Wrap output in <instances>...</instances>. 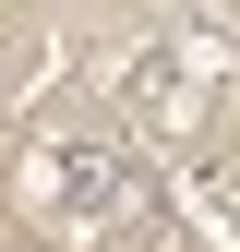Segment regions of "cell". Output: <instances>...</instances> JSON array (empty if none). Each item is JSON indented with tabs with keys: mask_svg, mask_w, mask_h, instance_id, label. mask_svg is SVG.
I'll return each mask as SVG.
<instances>
[{
	"mask_svg": "<svg viewBox=\"0 0 240 252\" xmlns=\"http://www.w3.org/2000/svg\"><path fill=\"white\" fill-rule=\"evenodd\" d=\"M24 216H36L48 240H108V228H132L144 216V168H132V144L120 132H48L36 156H24Z\"/></svg>",
	"mask_w": 240,
	"mask_h": 252,
	"instance_id": "cell-1",
	"label": "cell"
},
{
	"mask_svg": "<svg viewBox=\"0 0 240 252\" xmlns=\"http://www.w3.org/2000/svg\"><path fill=\"white\" fill-rule=\"evenodd\" d=\"M108 96H120V120H144V132H192V120H204V72H192V48H132V60H120V84H108Z\"/></svg>",
	"mask_w": 240,
	"mask_h": 252,
	"instance_id": "cell-2",
	"label": "cell"
}]
</instances>
